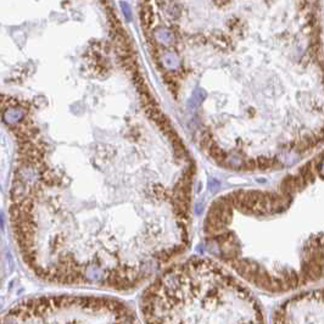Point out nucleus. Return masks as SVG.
<instances>
[{
	"mask_svg": "<svg viewBox=\"0 0 324 324\" xmlns=\"http://www.w3.org/2000/svg\"><path fill=\"white\" fill-rule=\"evenodd\" d=\"M204 229L216 257L246 284L290 292L324 280V152L277 189L219 197Z\"/></svg>",
	"mask_w": 324,
	"mask_h": 324,
	"instance_id": "1",
	"label": "nucleus"
},
{
	"mask_svg": "<svg viewBox=\"0 0 324 324\" xmlns=\"http://www.w3.org/2000/svg\"><path fill=\"white\" fill-rule=\"evenodd\" d=\"M149 324H266L250 288L211 258H192L166 273L146 305Z\"/></svg>",
	"mask_w": 324,
	"mask_h": 324,
	"instance_id": "2",
	"label": "nucleus"
},
{
	"mask_svg": "<svg viewBox=\"0 0 324 324\" xmlns=\"http://www.w3.org/2000/svg\"><path fill=\"white\" fill-rule=\"evenodd\" d=\"M272 324H324V287L294 295L274 311Z\"/></svg>",
	"mask_w": 324,
	"mask_h": 324,
	"instance_id": "3",
	"label": "nucleus"
}]
</instances>
